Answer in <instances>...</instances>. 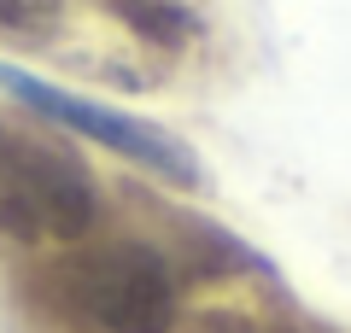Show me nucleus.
<instances>
[{"instance_id":"4","label":"nucleus","mask_w":351,"mask_h":333,"mask_svg":"<svg viewBox=\"0 0 351 333\" xmlns=\"http://www.w3.org/2000/svg\"><path fill=\"white\" fill-rule=\"evenodd\" d=\"M112 6H117V12H123L129 24L141 29V36L164 41V47L188 41V29H193V18L182 12V6H164V0H112Z\"/></svg>"},{"instance_id":"2","label":"nucleus","mask_w":351,"mask_h":333,"mask_svg":"<svg viewBox=\"0 0 351 333\" xmlns=\"http://www.w3.org/2000/svg\"><path fill=\"white\" fill-rule=\"evenodd\" d=\"M0 222L24 240H82L94 228V187L59 147L0 135Z\"/></svg>"},{"instance_id":"1","label":"nucleus","mask_w":351,"mask_h":333,"mask_svg":"<svg viewBox=\"0 0 351 333\" xmlns=\"http://www.w3.org/2000/svg\"><path fill=\"white\" fill-rule=\"evenodd\" d=\"M64 310L106 333H170L176 328V281L158 251L117 240V246L82 251L53 281Z\"/></svg>"},{"instance_id":"3","label":"nucleus","mask_w":351,"mask_h":333,"mask_svg":"<svg viewBox=\"0 0 351 333\" xmlns=\"http://www.w3.org/2000/svg\"><path fill=\"white\" fill-rule=\"evenodd\" d=\"M0 88H6V94H18L24 106H36L41 117H53V123H64V129H76V135H88V140H100V147L123 152V158L147 164V170H158L164 182H176V187H193V182H199L193 152L182 147L170 129L147 123V117H129V111L94 106V99L64 94V88L41 82V76H24V71H12V64H0Z\"/></svg>"}]
</instances>
